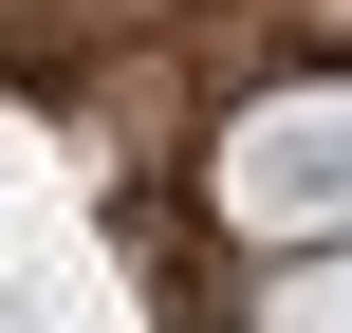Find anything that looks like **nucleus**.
<instances>
[{
	"mask_svg": "<svg viewBox=\"0 0 352 333\" xmlns=\"http://www.w3.org/2000/svg\"><path fill=\"white\" fill-rule=\"evenodd\" d=\"M260 333H352V241H297V278L260 297Z\"/></svg>",
	"mask_w": 352,
	"mask_h": 333,
	"instance_id": "obj_2",
	"label": "nucleus"
},
{
	"mask_svg": "<svg viewBox=\"0 0 352 333\" xmlns=\"http://www.w3.org/2000/svg\"><path fill=\"white\" fill-rule=\"evenodd\" d=\"M223 222L241 241H352V93H260L223 130Z\"/></svg>",
	"mask_w": 352,
	"mask_h": 333,
	"instance_id": "obj_1",
	"label": "nucleus"
}]
</instances>
